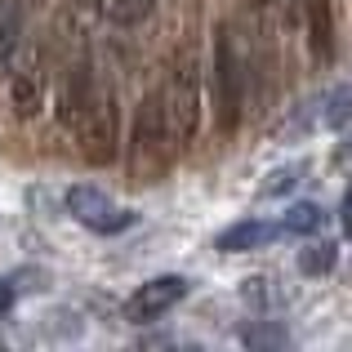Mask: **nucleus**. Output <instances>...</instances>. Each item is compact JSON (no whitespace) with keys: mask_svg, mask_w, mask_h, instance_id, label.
Returning <instances> with one entry per match:
<instances>
[{"mask_svg":"<svg viewBox=\"0 0 352 352\" xmlns=\"http://www.w3.org/2000/svg\"><path fill=\"white\" fill-rule=\"evenodd\" d=\"M156 9V0H98V14L116 27H134Z\"/></svg>","mask_w":352,"mask_h":352,"instance_id":"dca6fc26","label":"nucleus"},{"mask_svg":"<svg viewBox=\"0 0 352 352\" xmlns=\"http://www.w3.org/2000/svg\"><path fill=\"white\" fill-rule=\"evenodd\" d=\"M188 290H192V285L183 281V276H156V281H143L125 299V321L152 326V321H161L170 308H179V303L188 299Z\"/></svg>","mask_w":352,"mask_h":352,"instance_id":"423d86ee","label":"nucleus"},{"mask_svg":"<svg viewBox=\"0 0 352 352\" xmlns=\"http://www.w3.org/2000/svg\"><path fill=\"white\" fill-rule=\"evenodd\" d=\"M241 299H245V308H254V312H263V317H272V312L290 308L294 290H290V285H281L276 276H250V281L241 285Z\"/></svg>","mask_w":352,"mask_h":352,"instance_id":"6e6552de","label":"nucleus"},{"mask_svg":"<svg viewBox=\"0 0 352 352\" xmlns=\"http://www.w3.org/2000/svg\"><path fill=\"white\" fill-rule=\"evenodd\" d=\"M303 18H308V45L312 58L326 67L335 63V14H330V0H299Z\"/></svg>","mask_w":352,"mask_h":352,"instance_id":"0eeeda50","label":"nucleus"},{"mask_svg":"<svg viewBox=\"0 0 352 352\" xmlns=\"http://www.w3.org/2000/svg\"><path fill=\"white\" fill-rule=\"evenodd\" d=\"M125 352H170V348H165V339H143V344H134Z\"/></svg>","mask_w":352,"mask_h":352,"instance_id":"412c9836","label":"nucleus"},{"mask_svg":"<svg viewBox=\"0 0 352 352\" xmlns=\"http://www.w3.org/2000/svg\"><path fill=\"white\" fill-rule=\"evenodd\" d=\"M67 214L76 219V223H85L89 232H98V236H116V232H125V228H134V219H138L134 210L116 206L94 183H72L67 188Z\"/></svg>","mask_w":352,"mask_h":352,"instance_id":"39448f33","label":"nucleus"},{"mask_svg":"<svg viewBox=\"0 0 352 352\" xmlns=\"http://www.w3.org/2000/svg\"><path fill=\"white\" fill-rule=\"evenodd\" d=\"M174 147L179 143H174L170 112H165V89H152V94H143L134 129H129V170H134V179L147 183L156 174H165Z\"/></svg>","mask_w":352,"mask_h":352,"instance_id":"f257e3e1","label":"nucleus"},{"mask_svg":"<svg viewBox=\"0 0 352 352\" xmlns=\"http://www.w3.org/2000/svg\"><path fill=\"white\" fill-rule=\"evenodd\" d=\"M335 258H339V245L330 236H317L299 250V272L312 276V281H317V276H330L335 272Z\"/></svg>","mask_w":352,"mask_h":352,"instance_id":"f8f14e48","label":"nucleus"},{"mask_svg":"<svg viewBox=\"0 0 352 352\" xmlns=\"http://www.w3.org/2000/svg\"><path fill=\"white\" fill-rule=\"evenodd\" d=\"M321 125L326 129H352V85H339L326 94V103H321Z\"/></svg>","mask_w":352,"mask_h":352,"instance_id":"2eb2a0df","label":"nucleus"},{"mask_svg":"<svg viewBox=\"0 0 352 352\" xmlns=\"http://www.w3.org/2000/svg\"><path fill=\"white\" fill-rule=\"evenodd\" d=\"M161 89H165V112H170L174 143L188 147L192 138H197V125H201V72H197V58H192V54H179Z\"/></svg>","mask_w":352,"mask_h":352,"instance_id":"7ed1b4c3","label":"nucleus"},{"mask_svg":"<svg viewBox=\"0 0 352 352\" xmlns=\"http://www.w3.org/2000/svg\"><path fill=\"white\" fill-rule=\"evenodd\" d=\"M308 179V161H294V165H281V170H272L263 183H258V201H281L290 197L299 183Z\"/></svg>","mask_w":352,"mask_h":352,"instance_id":"ddd939ff","label":"nucleus"},{"mask_svg":"<svg viewBox=\"0 0 352 352\" xmlns=\"http://www.w3.org/2000/svg\"><path fill=\"white\" fill-rule=\"evenodd\" d=\"M14 299H18V290H14V281L9 276H0V321L9 317V308H14Z\"/></svg>","mask_w":352,"mask_h":352,"instance_id":"6ab92c4d","label":"nucleus"},{"mask_svg":"<svg viewBox=\"0 0 352 352\" xmlns=\"http://www.w3.org/2000/svg\"><path fill=\"white\" fill-rule=\"evenodd\" d=\"M76 134H80V147L94 165H107L116 156V143H120V112H116V94L107 85H89V98H85V112L76 120Z\"/></svg>","mask_w":352,"mask_h":352,"instance_id":"20e7f679","label":"nucleus"},{"mask_svg":"<svg viewBox=\"0 0 352 352\" xmlns=\"http://www.w3.org/2000/svg\"><path fill=\"white\" fill-rule=\"evenodd\" d=\"M321 206L317 201H294L290 210H285V219H281V232H299V236H308V232H317L321 228Z\"/></svg>","mask_w":352,"mask_h":352,"instance_id":"f3484780","label":"nucleus"},{"mask_svg":"<svg viewBox=\"0 0 352 352\" xmlns=\"http://www.w3.org/2000/svg\"><path fill=\"white\" fill-rule=\"evenodd\" d=\"M335 165H339V170H352V129H348L344 143L335 147Z\"/></svg>","mask_w":352,"mask_h":352,"instance_id":"aec40b11","label":"nucleus"},{"mask_svg":"<svg viewBox=\"0 0 352 352\" xmlns=\"http://www.w3.org/2000/svg\"><path fill=\"white\" fill-rule=\"evenodd\" d=\"M0 352H32V330L14 326V321H0Z\"/></svg>","mask_w":352,"mask_h":352,"instance_id":"a211bd4d","label":"nucleus"},{"mask_svg":"<svg viewBox=\"0 0 352 352\" xmlns=\"http://www.w3.org/2000/svg\"><path fill=\"white\" fill-rule=\"evenodd\" d=\"M241 344H245V352H290V335H285L281 321L263 317L241 326Z\"/></svg>","mask_w":352,"mask_h":352,"instance_id":"9d476101","label":"nucleus"},{"mask_svg":"<svg viewBox=\"0 0 352 352\" xmlns=\"http://www.w3.org/2000/svg\"><path fill=\"white\" fill-rule=\"evenodd\" d=\"M45 98V80L36 67H14V112L18 116H36Z\"/></svg>","mask_w":352,"mask_h":352,"instance_id":"9b49d317","label":"nucleus"},{"mask_svg":"<svg viewBox=\"0 0 352 352\" xmlns=\"http://www.w3.org/2000/svg\"><path fill=\"white\" fill-rule=\"evenodd\" d=\"M241 94H245V63L232 41V27L214 23V67H210V103H214L219 134H232L241 125Z\"/></svg>","mask_w":352,"mask_h":352,"instance_id":"f03ea898","label":"nucleus"},{"mask_svg":"<svg viewBox=\"0 0 352 352\" xmlns=\"http://www.w3.org/2000/svg\"><path fill=\"white\" fill-rule=\"evenodd\" d=\"M339 219H344V232L352 236V192L344 197V206H339Z\"/></svg>","mask_w":352,"mask_h":352,"instance_id":"4be33fe9","label":"nucleus"},{"mask_svg":"<svg viewBox=\"0 0 352 352\" xmlns=\"http://www.w3.org/2000/svg\"><path fill=\"white\" fill-rule=\"evenodd\" d=\"M276 232H281V223H263V219H250V223H236V228H228V232H219L214 236V245L223 250V254H236V250H258V245H267Z\"/></svg>","mask_w":352,"mask_h":352,"instance_id":"1a4fd4ad","label":"nucleus"},{"mask_svg":"<svg viewBox=\"0 0 352 352\" xmlns=\"http://www.w3.org/2000/svg\"><path fill=\"white\" fill-rule=\"evenodd\" d=\"M170 352H201V348H192V344H179V348H170Z\"/></svg>","mask_w":352,"mask_h":352,"instance_id":"5701e85b","label":"nucleus"},{"mask_svg":"<svg viewBox=\"0 0 352 352\" xmlns=\"http://www.w3.org/2000/svg\"><path fill=\"white\" fill-rule=\"evenodd\" d=\"M18 58V0H0V76L14 72Z\"/></svg>","mask_w":352,"mask_h":352,"instance_id":"4468645a","label":"nucleus"}]
</instances>
